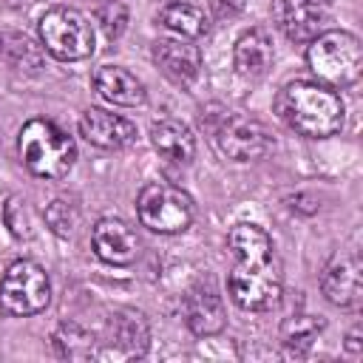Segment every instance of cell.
<instances>
[{"label":"cell","mask_w":363,"mask_h":363,"mask_svg":"<svg viewBox=\"0 0 363 363\" xmlns=\"http://www.w3.org/2000/svg\"><path fill=\"white\" fill-rule=\"evenodd\" d=\"M11 40H14V45H9V48H14L17 54H26V51H31V43H28L26 37H11ZM3 45H6V37L0 34V48H3Z\"/></svg>","instance_id":"24"},{"label":"cell","mask_w":363,"mask_h":363,"mask_svg":"<svg viewBox=\"0 0 363 363\" xmlns=\"http://www.w3.org/2000/svg\"><path fill=\"white\" fill-rule=\"evenodd\" d=\"M43 218H45V224L51 227V233H54V235L68 238V235L74 233V227H77L79 213H77V207H74L71 201L54 199V201H51V204L43 210Z\"/></svg>","instance_id":"21"},{"label":"cell","mask_w":363,"mask_h":363,"mask_svg":"<svg viewBox=\"0 0 363 363\" xmlns=\"http://www.w3.org/2000/svg\"><path fill=\"white\" fill-rule=\"evenodd\" d=\"M94 88L99 91L102 99H108L113 105H125V108H136L147 96L142 79L119 65H99L94 71Z\"/></svg>","instance_id":"13"},{"label":"cell","mask_w":363,"mask_h":363,"mask_svg":"<svg viewBox=\"0 0 363 363\" xmlns=\"http://www.w3.org/2000/svg\"><path fill=\"white\" fill-rule=\"evenodd\" d=\"M91 247L99 261L125 267L139 258V238L122 218H99L91 230Z\"/></svg>","instance_id":"10"},{"label":"cell","mask_w":363,"mask_h":363,"mask_svg":"<svg viewBox=\"0 0 363 363\" xmlns=\"http://www.w3.org/2000/svg\"><path fill=\"white\" fill-rule=\"evenodd\" d=\"M3 218H6V227L11 230L14 238H28V235H31L28 213H26V201H20L17 196H11V199L3 204Z\"/></svg>","instance_id":"22"},{"label":"cell","mask_w":363,"mask_h":363,"mask_svg":"<svg viewBox=\"0 0 363 363\" xmlns=\"http://www.w3.org/2000/svg\"><path fill=\"white\" fill-rule=\"evenodd\" d=\"M20 162L40 179H62L77 162V145L48 119H28L17 139Z\"/></svg>","instance_id":"3"},{"label":"cell","mask_w":363,"mask_h":363,"mask_svg":"<svg viewBox=\"0 0 363 363\" xmlns=\"http://www.w3.org/2000/svg\"><path fill=\"white\" fill-rule=\"evenodd\" d=\"M320 289L329 303L340 309H352L363 298V267L357 252H340L329 261L320 275Z\"/></svg>","instance_id":"9"},{"label":"cell","mask_w":363,"mask_h":363,"mask_svg":"<svg viewBox=\"0 0 363 363\" xmlns=\"http://www.w3.org/2000/svg\"><path fill=\"white\" fill-rule=\"evenodd\" d=\"M150 145L156 147L159 156L170 159V162H190L196 153V136L187 125L176 122V119H162L150 128Z\"/></svg>","instance_id":"17"},{"label":"cell","mask_w":363,"mask_h":363,"mask_svg":"<svg viewBox=\"0 0 363 363\" xmlns=\"http://www.w3.org/2000/svg\"><path fill=\"white\" fill-rule=\"evenodd\" d=\"M153 60L156 65L176 82H190L199 77L201 68V54L196 45L184 40H159L153 45Z\"/></svg>","instance_id":"14"},{"label":"cell","mask_w":363,"mask_h":363,"mask_svg":"<svg viewBox=\"0 0 363 363\" xmlns=\"http://www.w3.org/2000/svg\"><path fill=\"white\" fill-rule=\"evenodd\" d=\"M320 329H323V320L320 318H315V315H295V318H289L284 323L281 335H284V343L286 346L301 349V346H309L312 337H318Z\"/></svg>","instance_id":"20"},{"label":"cell","mask_w":363,"mask_h":363,"mask_svg":"<svg viewBox=\"0 0 363 363\" xmlns=\"http://www.w3.org/2000/svg\"><path fill=\"white\" fill-rule=\"evenodd\" d=\"M272 57H275V48H272V37H269L267 28H250V31H244L238 37V43H235V51H233L235 68L244 77H261V74H267V68L272 65Z\"/></svg>","instance_id":"15"},{"label":"cell","mask_w":363,"mask_h":363,"mask_svg":"<svg viewBox=\"0 0 363 363\" xmlns=\"http://www.w3.org/2000/svg\"><path fill=\"white\" fill-rule=\"evenodd\" d=\"M184 309H187V326L193 335L207 337L224 329V320H227L224 303H221V295H216L213 289H204V286L193 289Z\"/></svg>","instance_id":"16"},{"label":"cell","mask_w":363,"mask_h":363,"mask_svg":"<svg viewBox=\"0 0 363 363\" xmlns=\"http://www.w3.org/2000/svg\"><path fill=\"white\" fill-rule=\"evenodd\" d=\"M281 119L306 139H326L343 128V102L318 82H289L278 99Z\"/></svg>","instance_id":"2"},{"label":"cell","mask_w":363,"mask_h":363,"mask_svg":"<svg viewBox=\"0 0 363 363\" xmlns=\"http://www.w3.org/2000/svg\"><path fill=\"white\" fill-rule=\"evenodd\" d=\"M210 9L216 17H235L244 9V0H210Z\"/></svg>","instance_id":"23"},{"label":"cell","mask_w":363,"mask_h":363,"mask_svg":"<svg viewBox=\"0 0 363 363\" xmlns=\"http://www.w3.org/2000/svg\"><path fill=\"white\" fill-rule=\"evenodd\" d=\"M113 340L125 349L128 357H142L147 349V323L139 312H119L111 320Z\"/></svg>","instance_id":"19"},{"label":"cell","mask_w":363,"mask_h":363,"mask_svg":"<svg viewBox=\"0 0 363 363\" xmlns=\"http://www.w3.org/2000/svg\"><path fill=\"white\" fill-rule=\"evenodd\" d=\"M40 40L45 51L62 62L85 60L94 54V28L88 17L68 6H54L40 17Z\"/></svg>","instance_id":"6"},{"label":"cell","mask_w":363,"mask_h":363,"mask_svg":"<svg viewBox=\"0 0 363 363\" xmlns=\"http://www.w3.org/2000/svg\"><path fill=\"white\" fill-rule=\"evenodd\" d=\"M79 133L102 150H119V147H128L136 139V128L128 119H122L116 113H108V111H99V108L82 111Z\"/></svg>","instance_id":"12"},{"label":"cell","mask_w":363,"mask_h":363,"mask_svg":"<svg viewBox=\"0 0 363 363\" xmlns=\"http://www.w3.org/2000/svg\"><path fill=\"white\" fill-rule=\"evenodd\" d=\"M235 267L227 278L230 298L247 312H267L281 298V267L272 255V238L258 224H235L227 235Z\"/></svg>","instance_id":"1"},{"label":"cell","mask_w":363,"mask_h":363,"mask_svg":"<svg viewBox=\"0 0 363 363\" xmlns=\"http://www.w3.org/2000/svg\"><path fill=\"white\" fill-rule=\"evenodd\" d=\"M136 213L147 230L162 233V235H173V233H182L190 227L193 199L176 184L153 182V184L142 187V193L136 199Z\"/></svg>","instance_id":"7"},{"label":"cell","mask_w":363,"mask_h":363,"mask_svg":"<svg viewBox=\"0 0 363 363\" xmlns=\"http://www.w3.org/2000/svg\"><path fill=\"white\" fill-rule=\"evenodd\" d=\"M51 281L48 272L28 258L14 261L0 281V312L9 318H28L48 306Z\"/></svg>","instance_id":"5"},{"label":"cell","mask_w":363,"mask_h":363,"mask_svg":"<svg viewBox=\"0 0 363 363\" xmlns=\"http://www.w3.org/2000/svg\"><path fill=\"white\" fill-rule=\"evenodd\" d=\"M275 26L295 43H309L323 31V9L309 0H275L272 3Z\"/></svg>","instance_id":"11"},{"label":"cell","mask_w":363,"mask_h":363,"mask_svg":"<svg viewBox=\"0 0 363 363\" xmlns=\"http://www.w3.org/2000/svg\"><path fill=\"white\" fill-rule=\"evenodd\" d=\"M309 68L329 85H352L363 71V45L349 31H320L309 40Z\"/></svg>","instance_id":"4"},{"label":"cell","mask_w":363,"mask_h":363,"mask_svg":"<svg viewBox=\"0 0 363 363\" xmlns=\"http://www.w3.org/2000/svg\"><path fill=\"white\" fill-rule=\"evenodd\" d=\"M309 3H315V6H326V3H335V0H309Z\"/></svg>","instance_id":"26"},{"label":"cell","mask_w":363,"mask_h":363,"mask_svg":"<svg viewBox=\"0 0 363 363\" xmlns=\"http://www.w3.org/2000/svg\"><path fill=\"white\" fill-rule=\"evenodd\" d=\"M346 349L354 352V354L360 352V329H352V332L346 335Z\"/></svg>","instance_id":"25"},{"label":"cell","mask_w":363,"mask_h":363,"mask_svg":"<svg viewBox=\"0 0 363 363\" xmlns=\"http://www.w3.org/2000/svg\"><path fill=\"white\" fill-rule=\"evenodd\" d=\"M213 139H216V147L221 150V156H227L233 162L261 159L269 150V145H272L269 130L258 119H250L244 113H227V116H221Z\"/></svg>","instance_id":"8"},{"label":"cell","mask_w":363,"mask_h":363,"mask_svg":"<svg viewBox=\"0 0 363 363\" xmlns=\"http://www.w3.org/2000/svg\"><path fill=\"white\" fill-rule=\"evenodd\" d=\"M159 23L164 28H170L173 34L179 37H187V40H196L207 31V17L199 6H190V3H167L162 11H159Z\"/></svg>","instance_id":"18"}]
</instances>
